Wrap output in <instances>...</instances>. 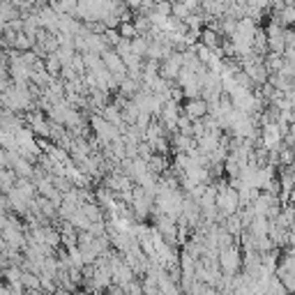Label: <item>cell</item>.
<instances>
[{"label":"cell","mask_w":295,"mask_h":295,"mask_svg":"<svg viewBox=\"0 0 295 295\" xmlns=\"http://www.w3.org/2000/svg\"><path fill=\"white\" fill-rule=\"evenodd\" d=\"M108 295H125L120 286H113V289H108Z\"/></svg>","instance_id":"1"}]
</instances>
